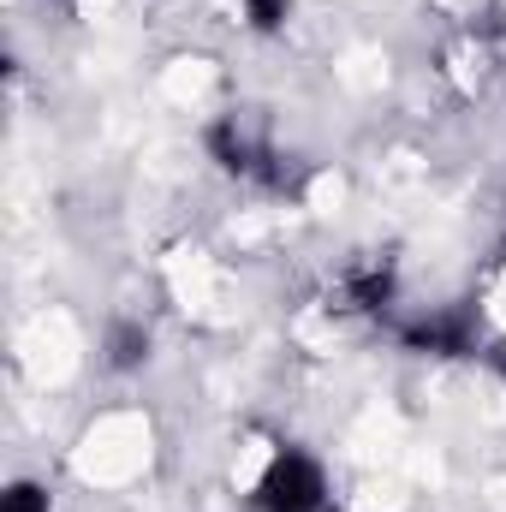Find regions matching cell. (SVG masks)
<instances>
[{"label": "cell", "instance_id": "obj_1", "mask_svg": "<svg viewBox=\"0 0 506 512\" xmlns=\"http://www.w3.org/2000/svg\"><path fill=\"white\" fill-rule=\"evenodd\" d=\"M251 507L256 512H328V471H322L310 453L280 447V453L268 459V471L256 477Z\"/></svg>", "mask_w": 506, "mask_h": 512}, {"label": "cell", "instance_id": "obj_2", "mask_svg": "<svg viewBox=\"0 0 506 512\" xmlns=\"http://www.w3.org/2000/svg\"><path fill=\"white\" fill-rule=\"evenodd\" d=\"M399 346L417 358H483V316L471 304H447L429 316H411L399 328Z\"/></svg>", "mask_w": 506, "mask_h": 512}, {"label": "cell", "instance_id": "obj_3", "mask_svg": "<svg viewBox=\"0 0 506 512\" xmlns=\"http://www.w3.org/2000/svg\"><path fill=\"white\" fill-rule=\"evenodd\" d=\"M393 304V268L387 262H364L340 280V310H387Z\"/></svg>", "mask_w": 506, "mask_h": 512}, {"label": "cell", "instance_id": "obj_4", "mask_svg": "<svg viewBox=\"0 0 506 512\" xmlns=\"http://www.w3.org/2000/svg\"><path fill=\"white\" fill-rule=\"evenodd\" d=\"M149 346H155V334L137 322V316H120V322H108V340H102V352H108V370H143L149 364Z\"/></svg>", "mask_w": 506, "mask_h": 512}, {"label": "cell", "instance_id": "obj_5", "mask_svg": "<svg viewBox=\"0 0 506 512\" xmlns=\"http://www.w3.org/2000/svg\"><path fill=\"white\" fill-rule=\"evenodd\" d=\"M0 512H54V501H48V483H30V477H18V483L0 495Z\"/></svg>", "mask_w": 506, "mask_h": 512}, {"label": "cell", "instance_id": "obj_6", "mask_svg": "<svg viewBox=\"0 0 506 512\" xmlns=\"http://www.w3.org/2000/svg\"><path fill=\"white\" fill-rule=\"evenodd\" d=\"M239 6L256 30H280V18H286V0H239Z\"/></svg>", "mask_w": 506, "mask_h": 512}]
</instances>
